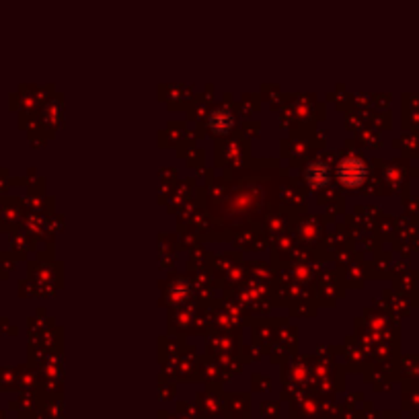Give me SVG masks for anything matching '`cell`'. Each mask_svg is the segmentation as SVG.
<instances>
[{
  "instance_id": "7a4b0ae2",
  "label": "cell",
  "mask_w": 419,
  "mask_h": 419,
  "mask_svg": "<svg viewBox=\"0 0 419 419\" xmlns=\"http://www.w3.org/2000/svg\"><path fill=\"white\" fill-rule=\"evenodd\" d=\"M306 181L311 186H325L329 181V169L323 163H315L306 169Z\"/></svg>"
},
{
  "instance_id": "6da1fadb",
  "label": "cell",
  "mask_w": 419,
  "mask_h": 419,
  "mask_svg": "<svg viewBox=\"0 0 419 419\" xmlns=\"http://www.w3.org/2000/svg\"><path fill=\"white\" fill-rule=\"evenodd\" d=\"M337 179L345 187L362 186V181L366 179V165L358 158H345L337 169Z\"/></svg>"
},
{
  "instance_id": "3957f363",
  "label": "cell",
  "mask_w": 419,
  "mask_h": 419,
  "mask_svg": "<svg viewBox=\"0 0 419 419\" xmlns=\"http://www.w3.org/2000/svg\"><path fill=\"white\" fill-rule=\"evenodd\" d=\"M210 124H212V128H214L216 132H224V130H231L233 117H231L224 109H220V111H216V113L212 115Z\"/></svg>"
}]
</instances>
